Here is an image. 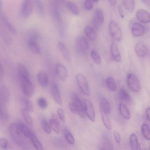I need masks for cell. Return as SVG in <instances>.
Segmentation results:
<instances>
[{"mask_svg":"<svg viewBox=\"0 0 150 150\" xmlns=\"http://www.w3.org/2000/svg\"><path fill=\"white\" fill-rule=\"evenodd\" d=\"M20 86L24 94L30 97L35 92L34 86L31 81L30 77H24L18 79Z\"/></svg>","mask_w":150,"mask_h":150,"instance_id":"1","label":"cell"},{"mask_svg":"<svg viewBox=\"0 0 150 150\" xmlns=\"http://www.w3.org/2000/svg\"><path fill=\"white\" fill-rule=\"evenodd\" d=\"M75 46L77 53L82 56L86 54L89 47L87 40L83 36H79L76 38L75 41Z\"/></svg>","mask_w":150,"mask_h":150,"instance_id":"2","label":"cell"},{"mask_svg":"<svg viewBox=\"0 0 150 150\" xmlns=\"http://www.w3.org/2000/svg\"><path fill=\"white\" fill-rule=\"evenodd\" d=\"M10 135L14 142L20 146H23L24 142L21 136V134L18 124L13 123L9 127Z\"/></svg>","mask_w":150,"mask_h":150,"instance_id":"3","label":"cell"},{"mask_svg":"<svg viewBox=\"0 0 150 150\" xmlns=\"http://www.w3.org/2000/svg\"><path fill=\"white\" fill-rule=\"evenodd\" d=\"M127 83L130 89L134 92H138L141 87L139 81L137 76L134 74L129 73L127 77Z\"/></svg>","mask_w":150,"mask_h":150,"instance_id":"4","label":"cell"},{"mask_svg":"<svg viewBox=\"0 0 150 150\" xmlns=\"http://www.w3.org/2000/svg\"><path fill=\"white\" fill-rule=\"evenodd\" d=\"M109 33L112 38L117 41H120L122 35L121 30L118 24L114 21H111L109 25Z\"/></svg>","mask_w":150,"mask_h":150,"instance_id":"5","label":"cell"},{"mask_svg":"<svg viewBox=\"0 0 150 150\" xmlns=\"http://www.w3.org/2000/svg\"><path fill=\"white\" fill-rule=\"evenodd\" d=\"M76 79L81 91L87 96L90 95V91L88 84L85 76L81 74H78L76 76Z\"/></svg>","mask_w":150,"mask_h":150,"instance_id":"6","label":"cell"},{"mask_svg":"<svg viewBox=\"0 0 150 150\" xmlns=\"http://www.w3.org/2000/svg\"><path fill=\"white\" fill-rule=\"evenodd\" d=\"M71 102L75 106L77 113L82 117L84 115V107L83 106L81 100L78 95L75 93H71Z\"/></svg>","mask_w":150,"mask_h":150,"instance_id":"7","label":"cell"},{"mask_svg":"<svg viewBox=\"0 0 150 150\" xmlns=\"http://www.w3.org/2000/svg\"><path fill=\"white\" fill-rule=\"evenodd\" d=\"M50 4L53 16L58 23V29L62 27L57 0H50Z\"/></svg>","mask_w":150,"mask_h":150,"instance_id":"8","label":"cell"},{"mask_svg":"<svg viewBox=\"0 0 150 150\" xmlns=\"http://www.w3.org/2000/svg\"><path fill=\"white\" fill-rule=\"evenodd\" d=\"M104 21V16L102 11L100 9H96L95 12L92 19L93 28L99 29Z\"/></svg>","mask_w":150,"mask_h":150,"instance_id":"9","label":"cell"},{"mask_svg":"<svg viewBox=\"0 0 150 150\" xmlns=\"http://www.w3.org/2000/svg\"><path fill=\"white\" fill-rule=\"evenodd\" d=\"M33 0H24L21 9L22 15L24 17H28L31 14L33 8Z\"/></svg>","mask_w":150,"mask_h":150,"instance_id":"10","label":"cell"},{"mask_svg":"<svg viewBox=\"0 0 150 150\" xmlns=\"http://www.w3.org/2000/svg\"><path fill=\"white\" fill-rule=\"evenodd\" d=\"M10 94L8 89L4 84H2L0 87V105L4 106L9 101Z\"/></svg>","mask_w":150,"mask_h":150,"instance_id":"11","label":"cell"},{"mask_svg":"<svg viewBox=\"0 0 150 150\" xmlns=\"http://www.w3.org/2000/svg\"><path fill=\"white\" fill-rule=\"evenodd\" d=\"M85 110L89 120L92 122L95 121V112L94 108L91 102L88 99L84 101Z\"/></svg>","mask_w":150,"mask_h":150,"instance_id":"12","label":"cell"},{"mask_svg":"<svg viewBox=\"0 0 150 150\" xmlns=\"http://www.w3.org/2000/svg\"><path fill=\"white\" fill-rule=\"evenodd\" d=\"M135 51L137 55L139 57H144L147 52V48L145 43L142 41H138L135 46Z\"/></svg>","mask_w":150,"mask_h":150,"instance_id":"13","label":"cell"},{"mask_svg":"<svg viewBox=\"0 0 150 150\" xmlns=\"http://www.w3.org/2000/svg\"><path fill=\"white\" fill-rule=\"evenodd\" d=\"M55 72L58 78L62 81L66 80L67 77V72L65 67L62 64H58L55 67Z\"/></svg>","mask_w":150,"mask_h":150,"instance_id":"14","label":"cell"},{"mask_svg":"<svg viewBox=\"0 0 150 150\" xmlns=\"http://www.w3.org/2000/svg\"><path fill=\"white\" fill-rule=\"evenodd\" d=\"M136 16L137 19L142 23H146L150 22V14L144 9H138Z\"/></svg>","mask_w":150,"mask_h":150,"instance_id":"15","label":"cell"},{"mask_svg":"<svg viewBox=\"0 0 150 150\" xmlns=\"http://www.w3.org/2000/svg\"><path fill=\"white\" fill-rule=\"evenodd\" d=\"M131 32L134 36L136 37L142 36L144 32V28L141 24L136 22L134 23L131 27Z\"/></svg>","mask_w":150,"mask_h":150,"instance_id":"16","label":"cell"},{"mask_svg":"<svg viewBox=\"0 0 150 150\" xmlns=\"http://www.w3.org/2000/svg\"><path fill=\"white\" fill-rule=\"evenodd\" d=\"M58 45L62 56L68 62H70L71 60V57L69 52L65 44L61 41L58 42Z\"/></svg>","mask_w":150,"mask_h":150,"instance_id":"17","label":"cell"},{"mask_svg":"<svg viewBox=\"0 0 150 150\" xmlns=\"http://www.w3.org/2000/svg\"><path fill=\"white\" fill-rule=\"evenodd\" d=\"M110 51L112 59L115 62H120L121 60V54L117 45L114 42H112L111 44Z\"/></svg>","mask_w":150,"mask_h":150,"instance_id":"18","label":"cell"},{"mask_svg":"<svg viewBox=\"0 0 150 150\" xmlns=\"http://www.w3.org/2000/svg\"><path fill=\"white\" fill-rule=\"evenodd\" d=\"M0 18L3 24L8 30L13 35H16L17 32L15 28L10 22L6 15L2 13L1 14Z\"/></svg>","mask_w":150,"mask_h":150,"instance_id":"19","label":"cell"},{"mask_svg":"<svg viewBox=\"0 0 150 150\" xmlns=\"http://www.w3.org/2000/svg\"><path fill=\"white\" fill-rule=\"evenodd\" d=\"M37 79L39 84L42 86H47L49 82L48 76L45 72L41 71L39 72L37 76Z\"/></svg>","mask_w":150,"mask_h":150,"instance_id":"20","label":"cell"},{"mask_svg":"<svg viewBox=\"0 0 150 150\" xmlns=\"http://www.w3.org/2000/svg\"><path fill=\"white\" fill-rule=\"evenodd\" d=\"M100 108L101 112H103L108 114L110 112V104L107 99L105 97H102L100 99Z\"/></svg>","mask_w":150,"mask_h":150,"instance_id":"21","label":"cell"},{"mask_svg":"<svg viewBox=\"0 0 150 150\" xmlns=\"http://www.w3.org/2000/svg\"><path fill=\"white\" fill-rule=\"evenodd\" d=\"M51 92L52 97L55 102L58 105H61L62 102L58 86L56 84H54L52 85Z\"/></svg>","mask_w":150,"mask_h":150,"instance_id":"22","label":"cell"},{"mask_svg":"<svg viewBox=\"0 0 150 150\" xmlns=\"http://www.w3.org/2000/svg\"><path fill=\"white\" fill-rule=\"evenodd\" d=\"M27 45L30 50L33 53L38 55L41 54V50L38 42L28 40Z\"/></svg>","mask_w":150,"mask_h":150,"instance_id":"23","label":"cell"},{"mask_svg":"<svg viewBox=\"0 0 150 150\" xmlns=\"http://www.w3.org/2000/svg\"><path fill=\"white\" fill-rule=\"evenodd\" d=\"M120 113L122 116L125 119L128 120L131 117L130 111L128 107L124 104L121 103L119 105Z\"/></svg>","mask_w":150,"mask_h":150,"instance_id":"24","label":"cell"},{"mask_svg":"<svg viewBox=\"0 0 150 150\" xmlns=\"http://www.w3.org/2000/svg\"><path fill=\"white\" fill-rule=\"evenodd\" d=\"M49 123L53 130L56 133L59 134L60 132L59 122L55 115L52 116L49 120Z\"/></svg>","mask_w":150,"mask_h":150,"instance_id":"25","label":"cell"},{"mask_svg":"<svg viewBox=\"0 0 150 150\" xmlns=\"http://www.w3.org/2000/svg\"><path fill=\"white\" fill-rule=\"evenodd\" d=\"M84 33L86 37L91 40L94 41L97 38V34L95 29L90 26L86 27L84 29Z\"/></svg>","mask_w":150,"mask_h":150,"instance_id":"26","label":"cell"},{"mask_svg":"<svg viewBox=\"0 0 150 150\" xmlns=\"http://www.w3.org/2000/svg\"><path fill=\"white\" fill-rule=\"evenodd\" d=\"M129 144L131 149L137 150L139 147V142L137 137L134 133H132L129 138Z\"/></svg>","mask_w":150,"mask_h":150,"instance_id":"27","label":"cell"},{"mask_svg":"<svg viewBox=\"0 0 150 150\" xmlns=\"http://www.w3.org/2000/svg\"><path fill=\"white\" fill-rule=\"evenodd\" d=\"M1 38L5 44L7 45H11L13 42V40L10 35L4 29H1Z\"/></svg>","mask_w":150,"mask_h":150,"instance_id":"28","label":"cell"},{"mask_svg":"<svg viewBox=\"0 0 150 150\" xmlns=\"http://www.w3.org/2000/svg\"><path fill=\"white\" fill-rule=\"evenodd\" d=\"M28 41L38 42L40 38L39 33L36 29H31L28 31Z\"/></svg>","mask_w":150,"mask_h":150,"instance_id":"29","label":"cell"},{"mask_svg":"<svg viewBox=\"0 0 150 150\" xmlns=\"http://www.w3.org/2000/svg\"><path fill=\"white\" fill-rule=\"evenodd\" d=\"M18 125L21 133L25 137L30 138L32 132L23 123L20 122Z\"/></svg>","mask_w":150,"mask_h":150,"instance_id":"30","label":"cell"},{"mask_svg":"<svg viewBox=\"0 0 150 150\" xmlns=\"http://www.w3.org/2000/svg\"><path fill=\"white\" fill-rule=\"evenodd\" d=\"M30 139L34 147L38 150H42L43 146L41 143L39 141L35 134L32 132Z\"/></svg>","mask_w":150,"mask_h":150,"instance_id":"31","label":"cell"},{"mask_svg":"<svg viewBox=\"0 0 150 150\" xmlns=\"http://www.w3.org/2000/svg\"><path fill=\"white\" fill-rule=\"evenodd\" d=\"M66 6L70 11L73 14L77 16L79 13V8L74 2L71 1H68L66 4Z\"/></svg>","mask_w":150,"mask_h":150,"instance_id":"32","label":"cell"},{"mask_svg":"<svg viewBox=\"0 0 150 150\" xmlns=\"http://www.w3.org/2000/svg\"><path fill=\"white\" fill-rule=\"evenodd\" d=\"M119 96L121 100L125 102H129L131 100V97L127 91L124 88H121L119 91Z\"/></svg>","mask_w":150,"mask_h":150,"instance_id":"33","label":"cell"},{"mask_svg":"<svg viewBox=\"0 0 150 150\" xmlns=\"http://www.w3.org/2000/svg\"><path fill=\"white\" fill-rule=\"evenodd\" d=\"M124 5L127 10L130 13L134 11L135 3L134 0H122Z\"/></svg>","mask_w":150,"mask_h":150,"instance_id":"34","label":"cell"},{"mask_svg":"<svg viewBox=\"0 0 150 150\" xmlns=\"http://www.w3.org/2000/svg\"><path fill=\"white\" fill-rule=\"evenodd\" d=\"M107 86L111 91H115L117 89V85L115 80L111 76L108 77L106 80Z\"/></svg>","mask_w":150,"mask_h":150,"instance_id":"35","label":"cell"},{"mask_svg":"<svg viewBox=\"0 0 150 150\" xmlns=\"http://www.w3.org/2000/svg\"><path fill=\"white\" fill-rule=\"evenodd\" d=\"M141 131L144 138L147 140H150V128L149 125L145 123L143 124Z\"/></svg>","mask_w":150,"mask_h":150,"instance_id":"36","label":"cell"},{"mask_svg":"<svg viewBox=\"0 0 150 150\" xmlns=\"http://www.w3.org/2000/svg\"><path fill=\"white\" fill-rule=\"evenodd\" d=\"M102 115V120L106 128L108 130L112 129V126L110 120L108 116V114L103 112H101Z\"/></svg>","mask_w":150,"mask_h":150,"instance_id":"37","label":"cell"},{"mask_svg":"<svg viewBox=\"0 0 150 150\" xmlns=\"http://www.w3.org/2000/svg\"><path fill=\"white\" fill-rule=\"evenodd\" d=\"M21 113L22 116L25 121L29 125H32L33 120L29 113V111L25 108L21 110Z\"/></svg>","mask_w":150,"mask_h":150,"instance_id":"38","label":"cell"},{"mask_svg":"<svg viewBox=\"0 0 150 150\" xmlns=\"http://www.w3.org/2000/svg\"><path fill=\"white\" fill-rule=\"evenodd\" d=\"M0 120L3 123H6L8 120V116L4 108V106L0 105Z\"/></svg>","mask_w":150,"mask_h":150,"instance_id":"39","label":"cell"},{"mask_svg":"<svg viewBox=\"0 0 150 150\" xmlns=\"http://www.w3.org/2000/svg\"><path fill=\"white\" fill-rule=\"evenodd\" d=\"M22 101L25 109L29 112H33L34 110L33 105L31 101L25 97L22 98Z\"/></svg>","mask_w":150,"mask_h":150,"instance_id":"40","label":"cell"},{"mask_svg":"<svg viewBox=\"0 0 150 150\" xmlns=\"http://www.w3.org/2000/svg\"><path fill=\"white\" fill-rule=\"evenodd\" d=\"M91 56L92 59L96 64H100L101 62V59L97 51L95 50H92L91 53Z\"/></svg>","mask_w":150,"mask_h":150,"instance_id":"41","label":"cell"},{"mask_svg":"<svg viewBox=\"0 0 150 150\" xmlns=\"http://www.w3.org/2000/svg\"><path fill=\"white\" fill-rule=\"evenodd\" d=\"M64 134L65 139L68 142L71 144H73L75 142V140L73 136L69 131L65 129Z\"/></svg>","mask_w":150,"mask_h":150,"instance_id":"42","label":"cell"},{"mask_svg":"<svg viewBox=\"0 0 150 150\" xmlns=\"http://www.w3.org/2000/svg\"><path fill=\"white\" fill-rule=\"evenodd\" d=\"M36 5L39 14L41 16L44 14V10L43 4L41 0H33Z\"/></svg>","mask_w":150,"mask_h":150,"instance_id":"43","label":"cell"},{"mask_svg":"<svg viewBox=\"0 0 150 150\" xmlns=\"http://www.w3.org/2000/svg\"><path fill=\"white\" fill-rule=\"evenodd\" d=\"M41 124L44 131L47 134H50L51 131V127L47 122L45 120L41 121Z\"/></svg>","mask_w":150,"mask_h":150,"instance_id":"44","label":"cell"},{"mask_svg":"<svg viewBox=\"0 0 150 150\" xmlns=\"http://www.w3.org/2000/svg\"><path fill=\"white\" fill-rule=\"evenodd\" d=\"M37 103L38 106L42 109H45L47 106L46 100L42 97H40L38 99Z\"/></svg>","mask_w":150,"mask_h":150,"instance_id":"45","label":"cell"},{"mask_svg":"<svg viewBox=\"0 0 150 150\" xmlns=\"http://www.w3.org/2000/svg\"><path fill=\"white\" fill-rule=\"evenodd\" d=\"M57 113L60 119L62 121L64 122L65 119V115L63 110L61 108H59L57 110Z\"/></svg>","mask_w":150,"mask_h":150,"instance_id":"46","label":"cell"},{"mask_svg":"<svg viewBox=\"0 0 150 150\" xmlns=\"http://www.w3.org/2000/svg\"><path fill=\"white\" fill-rule=\"evenodd\" d=\"M8 143L7 140L4 138H1L0 139V147L2 149H6L8 147Z\"/></svg>","mask_w":150,"mask_h":150,"instance_id":"47","label":"cell"},{"mask_svg":"<svg viewBox=\"0 0 150 150\" xmlns=\"http://www.w3.org/2000/svg\"><path fill=\"white\" fill-rule=\"evenodd\" d=\"M85 8L88 10H91L93 8V4L90 0H85L84 2Z\"/></svg>","mask_w":150,"mask_h":150,"instance_id":"48","label":"cell"},{"mask_svg":"<svg viewBox=\"0 0 150 150\" xmlns=\"http://www.w3.org/2000/svg\"><path fill=\"white\" fill-rule=\"evenodd\" d=\"M113 134L116 142L118 144L120 143L121 137L119 133L117 131L115 130L113 132Z\"/></svg>","mask_w":150,"mask_h":150,"instance_id":"49","label":"cell"},{"mask_svg":"<svg viewBox=\"0 0 150 150\" xmlns=\"http://www.w3.org/2000/svg\"><path fill=\"white\" fill-rule=\"evenodd\" d=\"M118 10L120 16L122 18H123L124 17V13L123 10L122 6L120 5H119L118 6Z\"/></svg>","mask_w":150,"mask_h":150,"instance_id":"50","label":"cell"},{"mask_svg":"<svg viewBox=\"0 0 150 150\" xmlns=\"http://www.w3.org/2000/svg\"><path fill=\"white\" fill-rule=\"evenodd\" d=\"M4 76V71L1 65L0 66V80H1L3 78Z\"/></svg>","mask_w":150,"mask_h":150,"instance_id":"51","label":"cell"},{"mask_svg":"<svg viewBox=\"0 0 150 150\" xmlns=\"http://www.w3.org/2000/svg\"><path fill=\"white\" fill-rule=\"evenodd\" d=\"M146 114L148 120L150 122V108H148L146 110Z\"/></svg>","mask_w":150,"mask_h":150,"instance_id":"52","label":"cell"},{"mask_svg":"<svg viewBox=\"0 0 150 150\" xmlns=\"http://www.w3.org/2000/svg\"><path fill=\"white\" fill-rule=\"evenodd\" d=\"M146 5L150 6V0H140Z\"/></svg>","mask_w":150,"mask_h":150,"instance_id":"53","label":"cell"},{"mask_svg":"<svg viewBox=\"0 0 150 150\" xmlns=\"http://www.w3.org/2000/svg\"><path fill=\"white\" fill-rule=\"evenodd\" d=\"M110 4L112 5H114L115 4L116 0H109Z\"/></svg>","mask_w":150,"mask_h":150,"instance_id":"54","label":"cell"},{"mask_svg":"<svg viewBox=\"0 0 150 150\" xmlns=\"http://www.w3.org/2000/svg\"><path fill=\"white\" fill-rule=\"evenodd\" d=\"M61 2H63L64 1V0H59Z\"/></svg>","mask_w":150,"mask_h":150,"instance_id":"55","label":"cell"},{"mask_svg":"<svg viewBox=\"0 0 150 150\" xmlns=\"http://www.w3.org/2000/svg\"><path fill=\"white\" fill-rule=\"evenodd\" d=\"M93 1L95 2H97L99 0H92Z\"/></svg>","mask_w":150,"mask_h":150,"instance_id":"56","label":"cell"},{"mask_svg":"<svg viewBox=\"0 0 150 150\" xmlns=\"http://www.w3.org/2000/svg\"><path fill=\"white\" fill-rule=\"evenodd\" d=\"M149 149H150V147H149Z\"/></svg>","mask_w":150,"mask_h":150,"instance_id":"57","label":"cell"}]
</instances>
